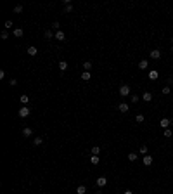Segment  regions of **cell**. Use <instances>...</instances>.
<instances>
[{
  "instance_id": "1f68e13d",
  "label": "cell",
  "mask_w": 173,
  "mask_h": 194,
  "mask_svg": "<svg viewBox=\"0 0 173 194\" xmlns=\"http://www.w3.org/2000/svg\"><path fill=\"white\" fill-rule=\"evenodd\" d=\"M14 12H16V14L23 12V5H16V7H14Z\"/></svg>"
},
{
  "instance_id": "9a60e30c",
  "label": "cell",
  "mask_w": 173,
  "mask_h": 194,
  "mask_svg": "<svg viewBox=\"0 0 173 194\" xmlns=\"http://www.w3.org/2000/svg\"><path fill=\"white\" fill-rule=\"evenodd\" d=\"M118 109H119L121 113H126V111H128V104H126V102H121V104L118 106Z\"/></svg>"
},
{
  "instance_id": "e0dca14e",
  "label": "cell",
  "mask_w": 173,
  "mask_h": 194,
  "mask_svg": "<svg viewBox=\"0 0 173 194\" xmlns=\"http://www.w3.org/2000/svg\"><path fill=\"white\" fill-rule=\"evenodd\" d=\"M90 163H92V165H99V156L92 154L90 156Z\"/></svg>"
},
{
  "instance_id": "603a6c76",
  "label": "cell",
  "mask_w": 173,
  "mask_h": 194,
  "mask_svg": "<svg viewBox=\"0 0 173 194\" xmlns=\"http://www.w3.org/2000/svg\"><path fill=\"white\" fill-rule=\"evenodd\" d=\"M42 142H43V139H42V137H37V139H33V144H35V146H40Z\"/></svg>"
},
{
  "instance_id": "8fae6325",
  "label": "cell",
  "mask_w": 173,
  "mask_h": 194,
  "mask_svg": "<svg viewBox=\"0 0 173 194\" xmlns=\"http://www.w3.org/2000/svg\"><path fill=\"white\" fill-rule=\"evenodd\" d=\"M23 35H24V29H23V28H16V29H14V37L19 38V37H23Z\"/></svg>"
},
{
  "instance_id": "7a4b0ae2",
  "label": "cell",
  "mask_w": 173,
  "mask_h": 194,
  "mask_svg": "<svg viewBox=\"0 0 173 194\" xmlns=\"http://www.w3.org/2000/svg\"><path fill=\"white\" fill-rule=\"evenodd\" d=\"M18 115H19L21 118H26V116H29V109H28L26 106H23L19 111H18Z\"/></svg>"
},
{
  "instance_id": "8d00e7d4",
  "label": "cell",
  "mask_w": 173,
  "mask_h": 194,
  "mask_svg": "<svg viewBox=\"0 0 173 194\" xmlns=\"http://www.w3.org/2000/svg\"><path fill=\"white\" fill-rule=\"evenodd\" d=\"M123 194H133V191H130V189H128V191H125Z\"/></svg>"
},
{
  "instance_id": "9c48e42d",
  "label": "cell",
  "mask_w": 173,
  "mask_h": 194,
  "mask_svg": "<svg viewBox=\"0 0 173 194\" xmlns=\"http://www.w3.org/2000/svg\"><path fill=\"white\" fill-rule=\"evenodd\" d=\"M144 165L145 166H151V165H152V156H149V154L144 156Z\"/></svg>"
},
{
  "instance_id": "5b68a950",
  "label": "cell",
  "mask_w": 173,
  "mask_h": 194,
  "mask_svg": "<svg viewBox=\"0 0 173 194\" xmlns=\"http://www.w3.org/2000/svg\"><path fill=\"white\" fill-rule=\"evenodd\" d=\"M149 56H151V59H159V57H161V52H159L158 48H154V50H151Z\"/></svg>"
},
{
  "instance_id": "8992f818",
  "label": "cell",
  "mask_w": 173,
  "mask_h": 194,
  "mask_svg": "<svg viewBox=\"0 0 173 194\" xmlns=\"http://www.w3.org/2000/svg\"><path fill=\"white\" fill-rule=\"evenodd\" d=\"M142 101L151 102V101H152V94H151V92H144V94H142Z\"/></svg>"
},
{
  "instance_id": "52a82bcc",
  "label": "cell",
  "mask_w": 173,
  "mask_h": 194,
  "mask_svg": "<svg viewBox=\"0 0 173 194\" xmlns=\"http://www.w3.org/2000/svg\"><path fill=\"white\" fill-rule=\"evenodd\" d=\"M106 184H107V179H106V177H99V179H97V185H99V187H104Z\"/></svg>"
},
{
  "instance_id": "d4e9b609",
  "label": "cell",
  "mask_w": 173,
  "mask_h": 194,
  "mask_svg": "<svg viewBox=\"0 0 173 194\" xmlns=\"http://www.w3.org/2000/svg\"><path fill=\"white\" fill-rule=\"evenodd\" d=\"M128 159H130V161H137V153H130V154H128Z\"/></svg>"
},
{
  "instance_id": "f546056e",
  "label": "cell",
  "mask_w": 173,
  "mask_h": 194,
  "mask_svg": "<svg viewBox=\"0 0 173 194\" xmlns=\"http://www.w3.org/2000/svg\"><path fill=\"white\" fill-rule=\"evenodd\" d=\"M147 151H149V149H147V146H140V153H142V154H147Z\"/></svg>"
},
{
  "instance_id": "30bf717a",
  "label": "cell",
  "mask_w": 173,
  "mask_h": 194,
  "mask_svg": "<svg viewBox=\"0 0 173 194\" xmlns=\"http://www.w3.org/2000/svg\"><path fill=\"white\" fill-rule=\"evenodd\" d=\"M19 101H21V104H23V106H26V104H28V101H29V97L26 95V94H23V95L19 97Z\"/></svg>"
},
{
  "instance_id": "d6986e66",
  "label": "cell",
  "mask_w": 173,
  "mask_h": 194,
  "mask_svg": "<svg viewBox=\"0 0 173 194\" xmlns=\"http://www.w3.org/2000/svg\"><path fill=\"white\" fill-rule=\"evenodd\" d=\"M90 76H92V75H90V71H83V73H81V80H90Z\"/></svg>"
},
{
  "instance_id": "f35d334b",
  "label": "cell",
  "mask_w": 173,
  "mask_h": 194,
  "mask_svg": "<svg viewBox=\"0 0 173 194\" xmlns=\"http://www.w3.org/2000/svg\"><path fill=\"white\" fill-rule=\"evenodd\" d=\"M171 52H173V45H171Z\"/></svg>"
},
{
  "instance_id": "484cf974",
  "label": "cell",
  "mask_w": 173,
  "mask_h": 194,
  "mask_svg": "<svg viewBox=\"0 0 173 194\" xmlns=\"http://www.w3.org/2000/svg\"><path fill=\"white\" fill-rule=\"evenodd\" d=\"M56 35H52V29H45V38H52Z\"/></svg>"
},
{
  "instance_id": "4fadbf2b",
  "label": "cell",
  "mask_w": 173,
  "mask_h": 194,
  "mask_svg": "<svg viewBox=\"0 0 173 194\" xmlns=\"http://www.w3.org/2000/svg\"><path fill=\"white\" fill-rule=\"evenodd\" d=\"M139 68H140V69H147V68H149V62H147L145 59H142V61L139 62Z\"/></svg>"
},
{
  "instance_id": "e575fe53",
  "label": "cell",
  "mask_w": 173,
  "mask_h": 194,
  "mask_svg": "<svg viewBox=\"0 0 173 194\" xmlns=\"http://www.w3.org/2000/svg\"><path fill=\"white\" fill-rule=\"evenodd\" d=\"M10 85H12V87H14V85H18V80H16V78H12V80H10Z\"/></svg>"
},
{
  "instance_id": "2e32d148",
  "label": "cell",
  "mask_w": 173,
  "mask_h": 194,
  "mask_svg": "<svg viewBox=\"0 0 173 194\" xmlns=\"http://www.w3.org/2000/svg\"><path fill=\"white\" fill-rule=\"evenodd\" d=\"M86 192V185H78L76 187V194H85Z\"/></svg>"
},
{
  "instance_id": "277c9868",
  "label": "cell",
  "mask_w": 173,
  "mask_h": 194,
  "mask_svg": "<svg viewBox=\"0 0 173 194\" xmlns=\"http://www.w3.org/2000/svg\"><path fill=\"white\" fill-rule=\"evenodd\" d=\"M56 38H57L59 42H64V40H66V35H64V31H61V29H59V31H56Z\"/></svg>"
},
{
  "instance_id": "f1b7e54d",
  "label": "cell",
  "mask_w": 173,
  "mask_h": 194,
  "mask_svg": "<svg viewBox=\"0 0 173 194\" xmlns=\"http://www.w3.org/2000/svg\"><path fill=\"white\" fill-rule=\"evenodd\" d=\"M0 37H2V38H4V40H7V38H9V31H7V29H4Z\"/></svg>"
},
{
  "instance_id": "836d02e7",
  "label": "cell",
  "mask_w": 173,
  "mask_h": 194,
  "mask_svg": "<svg viewBox=\"0 0 173 194\" xmlns=\"http://www.w3.org/2000/svg\"><path fill=\"white\" fill-rule=\"evenodd\" d=\"M5 28H12V21H5Z\"/></svg>"
},
{
  "instance_id": "74e56055",
  "label": "cell",
  "mask_w": 173,
  "mask_h": 194,
  "mask_svg": "<svg viewBox=\"0 0 173 194\" xmlns=\"http://www.w3.org/2000/svg\"><path fill=\"white\" fill-rule=\"evenodd\" d=\"M95 194H102V192H100V191H97V192H95Z\"/></svg>"
},
{
  "instance_id": "cb8c5ba5",
  "label": "cell",
  "mask_w": 173,
  "mask_h": 194,
  "mask_svg": "<svg viewBox=\"0 0 173 194\" xmlns=\"http://www.w3.org/2000/svg\"><path fill=\"white\" fill-rule=\"evenodd\" d=\"M140 99H142V97H139V95H132V97H130V101H132L133 104H137V102H139Z\"/></svg>"
},
{
  "instance_id": "d590c367",
  "label": "cell",
  "mask_w": 173,
  "mask_h": 194,
  "mask_svg": "<svg viewBox=\"0 0 173 194\" xmlns=\"http://www.w3.org/2000/svg\"><path fill=\"white\" fill-rule=\"evenodd\" d=\"M52 28H54V29H57V31H59V23H57V21H56V23L52 24Z\"/></svg>"
},
{
  "instance_id": "7402d4cb",
  "label": "cell",
  "mask_w": 173,
  "mask_h": 194,
  "mask_svg": "<svg viewBox=\"0 0 173 194\" xmlns=\"http://www.w3.org/2000/svg\"><path fill=\"white\" fill-rule=\"evenodd\" d=\"M163 135L166 137V139H170V137L173 135V132H171V130H170V128H166V130H164V132H163Z\"/></svg>"
},
{
  "instance_id": "44dd1931",
  "label": "cell",
  "mask_w": 173,
  "mask_h": 194,
  "mask_svg": "<svg viewBox=\"0 0 173 194\" xmlns=\"http://www.w3.org/2000/svg\"><path fill=\"white\" fill-rule=\"evenodd\" d=\"M99 153H100V147H99V146H94V147H92V154L99 156Z\"/></svg>"
},
{
  "instance_id": "ac0fdd59",
  "label": "cell",
  "mask_w": 173,
  "mask_h": 194,
  "mask_svg": "<svg viewBox=\"0 0 173 194\" xmlns=\"http://www.w3.org/2000/svg\"><path fill=\"white\" fill-rule=\"evenodd\" d=\"M83 69H85V71H90V69H92V62H90V61H85V62H83Z\"/></svg>"
},
{
  "instance_id": "7c38bea8",
  "label": "cell",
  "mask_w": 173,
  "mask_h": 194,
  "mask_svg": "<svg viewBox=\"0 0 173 194\" xmlns=\"http://www.w3.org/2000/svg\"><path fill=\"white\" fill-rule=\"evenodd\" d=\"M59 69H61L62 73L67 69V62H66V61H59Z\"/></svg>"
},
{
  "instance_id": "d6a6232c",
  "label": "cell",
  "mask_w": 173,
  "mask_h": 194,
  "mask_svg": "<svg viewBox=\"0 0 173 194\" xmlns=\"http://www.w3.org/2000/svg\"><path fill=\"white\" fill-rule=\"evenodd\" d=\"M4 78H5V71H4V69H0V80H4Z\"/></svg>"
},
{
  "instance_id": "83f0119b",
  "label": "cell",
  "mask_w": 173,
  "mask_h": 194,
  "mask_svg": "<svg viewBox=\"0 0 173 194\" xmlns=\"http://www.w3.org/2000/svg\"><path fill=\"white\" fill-rule=\"evenodd\" d=\"M170 92H171V88H170V85H166V87H163V94H164V95H168Z\"/></svg>"
},
{
  "instance_id": "6da1fadb",
  "label": "cell",
  "mask_w": 173,
  "mask_h": 194,
  "mask_svg": "<svg viewBox=\"0 0 173 194\" xmlns=\"http://www.w3.org/2000/svg\"><path fill=\"white\" fill-rule=\"evenodd\" d=\"M119 95L121 97L130 95V85H121V87H119Z\"/></svg>"
},
{
  "instance_id": "4316f807",
  "label": "cell",
  "mask_w": 173,
  "mask_h": 194,
  "mask_svg": "<svg viewBox=\"0 0 173 194\" xmlns=\"http://www.w3.org/2000/svg\"><path fill=\"white\" fill-rule=\"evenodd\" d=\"M135 121H137V123H142V121H144V115H137V116H135Z\"/></svg>"
},
{
  "instance_id": "5bb4252c",
  "label": "cell",
  "mask_w": 173,
  "mask_h": 194,
  "mask_svg": "<svg viewBox=\"0 0 173 194\" xmlns=\"http://www.w3.org/2000/svg\"><path fill=\"white\" fill-rule=\"evenodd\" d=\"M158 76H159V73H158L156 69H152V71H149V78H151V80H158Z\"/></svg>"
},
{
  "instance_id": "3957f363",
  "label": "cell",
  "mask_w": 173,
  "mask_h": 194,
  "mask_svg": "<svg viewBox=\"0 0 173 194\" xmlns=\"http://www.w3.org/2000/svg\"><path fill=\"white\" fill-rule=\"evenodd\" d=\"M159 125H161V128H163V130H166L168 126L171 125V121H170V118H163V120L159 121Z\"/></svg>"
},
{
  "instance_id": "4dcf8cb0",
  "label": "cell",
  "mask_w": 173,
  "mask_h": 194,
  "mask_svg": "<svg viewBox=\"0 0 173 194\" xmlns=\"http://www.w3.org/2000/svg\"><path fill=\"white\" fill-rule=\"evenodd\" d=\"M64 12H73V5L69 4V5H64Z\"/></svg>"
},
{
  "instance_id": "ffe728a7",
  "label": "cell",
  "mask_w": 173,
  "mask_h": 194,
  "mask_svg": "<svg viewBox=\"0 0 173 194\" xmlns=\"http://www.w3.org/2000/svg\"><path fill=\"white\" fill-rule=\"evenodd\" d=\"M37 52H38L37 47H28V54L29 56H37Z\"/></svg>"
},
{
  "instance_id": "ba28073f",
  "label": "cell",
  "mask_w": 173,
  "mask_h": 194,
  "mask_svg": "<svg viewBox=\"0 0 173 194\" xmlns=\"http://www.w3.org/2000/svg\"><path fill=\"white\" fill-rule=\"evenodd\" d=\"M23 135L24 137H31L33 135V130H31L29 126H24V128H23Z\"/></svg>"
}]
</instances>
